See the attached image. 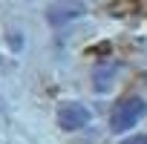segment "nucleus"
<instances>
[{"instance_id": "20e7f679", "label": "nucleus", "mask_w": 147, "mask_h": 144, "mask_svg": "<svg viewBox=\"0 0 147 144\" xmlns=\"http://www.w3.org/2000/svg\"><path fill=\"white\" fill-rule=\"evenodd\" d=\"M121 144H147V135H130V138H124Z\"/></svg>"}, {"instance_id": "f03ea898", "label": "nucleus", "mask_w": 147, "mask_h": 144, "mask_svg": "<svg viewBox=\"0 0 147 144\" xmlns=\"http://www.w3.org/2000/svg\"><path fill=\"white\" fill-rule=\"evenodd\" d=\"M87 121H90V110L84 104H78V101H69V104H61L58 107V127L66 130V133L81 130Z\"/></svg>"}, {"instance_id": "f257e3e1", "label": "nucleus", "mask_w": 147, "mask_h": 144, "mask_svg": "<svg viewBox=\"0 0 147 144\" xmlns=\"http://www.w3.org/2000/svg\"><path fill=\"white\" fill-rule=\"evenodd\" d=\"M144 112H147L144 98L130 95V98H124V101L115 104V110H113V115H110V130H113V133H127V130H133V127L144 118Z\"/></svg>"}, {"instance_id": "7ed1b4c3", "label": "nucleus", "mask_w": 147, "mask_h": 144, "mask_svg": "<svg viewBox=\"0 0 147 144\" xmlns=\"http://www.w3.org/2000/svg\"><path fill=\"white\" fill-rule=\"evenodd\" d=\"M81 15H84V6L78 3V0H58V3H52L49 12H46V17H49L52 26H63L69 20L81 17Z\"/></svg>"}]
</instances>
